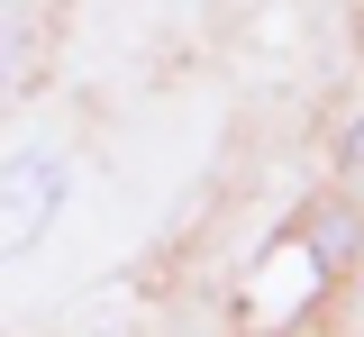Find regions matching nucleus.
I'll return each mask as SVG.
<instances>
[{
  "label": "nucleus",
  "mask_w": 364,
  "mask_h": 337,
  "mask_svg": "<svg viewBox=\"0 0 364 337\" xmlns=\"http://www.w3.org/2000/svg\"><path fill=\"white\" fill-rule=\"evenodd\" d=\"M55 219H64V155H46V146L0 155V264H18Z\"/></svg>",
  "instance_id": "f257e3e1"
},
{
  "label": "nucleus",
  "mask_w": 364,
  "mask_h": 337,
  "mask_svg": "<svg viewBox=\"0 0 364 337\" xmlns=\"http://www.w3.org/2000/svg\"><path fill=\"white\" fill-rule=\"evenodd\" d=\"M9 64H18V18H9V0H0V92H9Z\"/></svg>",
  "instance_id": "f03ea898"
},
{
  "label": "nucleus",
  "mask_w": 364,
  "mask_h": 337,
  "mask_svg": "<svg viewBox=\"0 0 364 337\" xmlns=\"http://www.w3.org/2000/svg\"><path fill=\"white\" fill-rule=\"evenodd\" d=\"M346 183L364 192V119H355V137H346Z\"/></svg>",
  "instance_id": "7ed1b4c3"
}]
</instances>
